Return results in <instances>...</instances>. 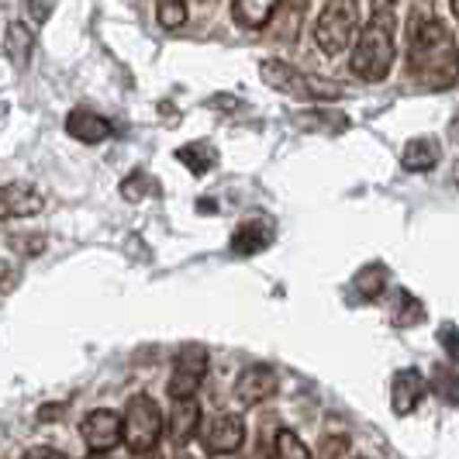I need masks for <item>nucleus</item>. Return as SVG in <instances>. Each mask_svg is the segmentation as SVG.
Here are the masks:
<instances>
[{
	"instance_id": "19",
	"label": "nucleus",
	"mask_w": 459,
	"mask_h": 459,
	"mask_svg": "<svg viewBox=\"0 0 459 459\" xmlns=\"http://www.w3.org/2000/svg\"><path fill=\"white\" fill-rule=\"evenodd\" d=\"M352 287H356L359 298L377 300L387 287H391V270H387L384 263H369V266H363L359 273L352 276Z\"/></svg>"
},
{
	"instance_id": "25",
	"label": "nucleus",
	"mask_w": 459,
	"mask_h": 459,
	"mask_svg": "<svg viewBox=\"0 0 459 459\" xmlns=\"http://www.w3.org/2000/svg\"><path fill=\"white\" fill-rule=\"evenodd\" d=\"M160 24L162 28H180L186 22V0H160Z\"/></svg>"
},
{
	"instance_id": "9",
	"label": "nucleus",
	"mask_w": 459,
	"mask_h": 459,
	"mask_svg": "<svg viewBox=\"0 0 459 459\" xmlns=\"http://www.w3.org/2000/svg\"><path fill=\"white\" fill-rule=\"evenodd\" d=\"M429 394V384H425V377L418 373L414 367H404L394 373L391 380V411L394 414H411L418 404H421V397Z\"/></svg>"
},
{
	"instance_id": "32",
	"label": "nucleus",
	"mask_w": 459,
	"mask_h": 459,
	"mask_svg": "<svg viewBox=\"0 0 459 459\" xmlns=\"http://www.w3.org/2000/svg\"><path fill=\"white\" fill-rule=\"evenodd\" d=\"M449 180H453V184H456V186H459V160H456V162H453V177H449Z\"/></svg>"
},
{
	"instance_id": "4",
	"label": "nucleus",
	"mask_w": 459,
	"mask_h": 459,
	"mask_svg": "<svg viewBox=\"0 0 459 459\" xmlns=\"http://www.w3.org/2000/svg\"><path fill=\"white\" fill-rule=\"evenodd\" d=\"M162 429H166V421H162L160 404H156L152 397H145V394H135V397L128 401L125 414H121V442H125L135 456H149V453L160 446Z\"/></svg>"
},
{
	"instance_id": "21",
	"label": "nucleus",
	"mask_w": 459,
	"mask_h": 459,
	"mask_svg": "<svg viewBox=\"0 0 459 459\" xmlns=\"http://www.w3.org/2000/svg\"><path fill=\"white\" fill-rule=\"evenodd\" d=\"M429 391L436 394L438 401H446V404H456L459 408V373L449 367H432V380H429Z\"/></svg>"
},
{
	"instance_id": "18",
	"label": "nucleus",
	"mask_w": 459,
	"mask_h": 459,
	"mask_svg": "<svg viewBox=\"0 0 459 459\" xmlns=\"http://www.w3.org/2000/svg\"><path fill=\"white\" fill-rule=\"evenodd\" d=\"M177 160L184 162L194 177H204L218 166V149L211 142H186V145L177 149Z\"/></svg>"
},
{
	"instance_id": "11",
	"label": "nucleus",
	"mask_w": 459,
	"mask_h": 459,
	"mask_svg": "<svg viewBox=\"0 0 459 459\" xmlns=\"http://www.w3.org/2000/svg\"><path fill=\"white\" fill-rule=\"evenodd\" d=\"M46 207L42 194L28 184H7L0 186V221H11V218H31Z\"/></svg>"
},
{
	"instance_id": "26",
	"label": "nucleus",
	"mask_w": 459,
	"mask_h": 459,
	"mask_svg": "<svg viewBox=\"0 0 459 459\" xmlns=\"http://www.w3.org/2000/svg\"><path fill=\"white\" fill-rule=\"evenodd\" d=\"M438 342H442V349H446V356H449L453 363H459V328L442 325V328H438Z\"/></svg>"
},
{
	"instance_id": "13",
	"label": "nucleus",
	"mask_w": 459,
	"mask_h": 459,
	"mask_svg": "<svg viewBox=\"0 0 459 459\" xmlns=\"http://www.w3.org/2000/svg\"><path fill=\"white\" fill-rule=\"evenodd\" d=\"M111 132H115L111 121L91 108H73L66 115V135L83 142V145H100L104 138H111Z\"/></svg>"
},
{
	"instance_id": "1",
	"label": "nucleus",
	"mask_w": 459,
	"mask_h": 459,
	"mask_svg": "<svg viewBox=\"0 0 459 459\" xmlns=\"http://www.w3.org/2000/svg\"><path fill=\"white\" fill-rule=\"evenodd\" d=\"M408 73L425 91H449L459 80V48L449 24L429 7L414 11L408 24Z\"/></svg>"
},
{
	"instance_id": "12",
	"label": "nucleus",
	"mask_w": 459,
	"mask_h": 459,
	"mask_svg": "<svg viewBox=\"0 0 459 459\" xmlns=\"http://www.w3.org/2000/svg\"><path fill=\"white\" fill-rule=\"evenodd\" d=\"M201 429V404L197 397H173V411H169V421H166V432H169V442L173 446H186L190 438L197 436Z\"/></svg>"
},
{
	"instance_id": "27",
	"label": "nucleus",
	"mask_w": 459,
	"mask_h": 459,
	"mask_svg": "<svg viewBox=\"0 0 459 459\" xmlns=\"http://www.w3.org/2000/svg\"><path fill=\"white\" fill-rule=\"evenodd\" d=\"M28 11H31L35 24H46L52 18V11H56V0H28Z\"/></svg>"
},
{
	"instance_id": "2",
	"label": "nucleus",
	"mask_w": 459,
	"mask_h": 459,
	"mask_svg": "<svg viewBox=\"0 0 459 459\" xmlns=\"http://www.w3.org/2000/svg\"><path fill=\"white\" fill-rule=\"evenodd\" d=\"M352 42H356L352 59H349L352 73L359 80H367V83L387 80V73L394 66V56H397V11H394L391 0L373 11V18L356 31Z\"/></svg>"
},
{
	"instance_id": "17",
	"label": "nucleus",
	"mask_w": 459,
	"mask_h": 459,
	"mask_svg": "<svg viewBox=\"0 0 459 459\" xmlns=\"http://www.w3.org/2000/svg\"><path fill=\"white\" fill-rule=\"evenodd\" d=\"M276 7H280V0H231V18L249 31H259L273 22Z\"/></svg>"
},
{
	"instance_id": "22",
	"label": "nucleus",
	"mask_w": 459,
	"mask_h": 459,
	"mask_svg": "<svg viewBox=\"0 0 459 459\" xmlns=\"http://www.w3.org/2000/svg\"><path fill=\"white\" fill-rule=\"evenodd\" d=\"M298 125L311 128V132H332V135L349 128L345 115H335V111H304V115H298Z\"/></svg>"
},
{
	"instance_id": "28",
	"label": "nucleus",
	"mask_w": 459,
	"mask_h": 459,
	"mask_svg": "<svg viewBox=\"0 0 459 459\" xmlns=\"http://www.w3.org/2000/svg\"><path fill=\"white\" fill-rule=\"evenodd\" d=\"M335 449H345V438H332L322 446V459H335Z\"/></svg>"
},
{
	"instance_id": "6",
	"label": "nucleus",
	"mask_w": 459,
	"mask_h": 459,
	"mask_svg": "<svg viewBox=\"0 0 459 459\" xmlns=\"http://www.w3.org/2000/svg\"><path fill=\"white\" fill-rule=\"evenodd\" d=\"M207 377V349L201 342L180 345L177 359H173V373H169V397H190Z\"/></svg>"
},
{
	"instance_id": "5",
	"label": "nucleus",
	"mask_w": 459,
	"mask_h": 459,
	"mask_svg": "<svg viewBox=\"0 0 459 459\" xmlns=\"http://www.w3.org/2000/svg\"><path fill=\"white\" fill-rule=\"evenodd\" d=\"M359 31V0H328L315 22V42L325 56H342Z\"/></svg>"
},
{
	"instance_id": "16",
	"label": "nucleus",
	"mask_w": 459,
	"mask_h": 459,
	"mask_svg": "<svg viewBox=\"0 0 459 459\" xmlns=\"http://www.w3.org/2000/svg\"><path fill=\"white\" fill-rule=\"evenodd\" d=\"M31 48H35V35L24 22H11L4 31V56L14 69H24L31 63Z\"/></svg>"
},
{
	"instance_id": "14",
	"label": "nucleus",
	"mask_w": 459,
	"mask_h": 459,
	"mask_svg": "<svg viewBox=\"0 0 459 459\" xmlns=\"http://www.w3.org/2000/svg\"><path fill=\"white\" fill-rule=\"evenodd\" d=\"M270 242H273V225L266 218H249V221H242L238 229L231 231L229 249L235 255H255L263 249H270Z\"/></svg>"
},
{
	"instance_id": "29",
	"label": "nucleus",
	"mask_w": 459,
	"mask_h": 459,
	"mask_svg": "<svg viewBox=\"0 0 459 459\" xmlns=\"http://www.w3.org/2000/svg\"><path fill=\"white\" fill-rule=\"evenodd\" d=\"M22 459H63V453H52V449H31V453H24Z\"/></svg>"
},
{
	"instance_id": "10",
	"label": "nucleus",
	"mask_w": 459,
	"mask_h": 459,
	"mask_svg": "<svg viewBox=\"0 0 459 459\" xmlns=\"http://www.w3.org/2000/svg\"><path fill=\"white\" fill-rule=\"evenodd\" d=\"M276 387H280V377H276L273 367H246L235 380V397L238 404H259L266 397H273Z\"/></svg>"
},
{
	"instance_id": "3",
	"label": "nucleus",
	"mask_w": 459,
	"mask_h": 459,
	"mask_svg": "<svg viewBox=\"0 0 459 459\" xmlns=\"http://www.w3.org/2000/svg\"><path fill=\"white\" fill-rule=\"evenodd\" d=\"M259 76H263V83L270 91L298 97V100H339L342 97L339 83H328L322 76H311L304 69L290 66L287 59H263L259 63Z\"/></svg>"
},
{
	"instance_id": "34",
	"label": "nucleus",
	"mask_w": 459,
	"mask_h": 459,
	"mask_svg": "<svg viewBox=\"0 0 459 459\" xmlns=\"http://www.w3.org/2000/svg\"><path fill=\"white\" fill-rule=\"evenodd\" d=\"M169 459H194V456H186V453H177V456H169Z\"/></svg>"
},
{
	"instance_id": "15",
	"label": "nucleus",
	"mask_w": 459,
	"mask_h": 459,
	"mask_svg": "<svg viewBox=\"0 0 459 459\" xmlns=\"http://www.w3.org/2000/svg\"><path fill=\"white\" fill-rule=\"evenodd\" d=\"M442 160V145H438L432 135H418L411 138L408 145H404V152H401V166L408 169V173H432Z\"/></svg>"
},
{
	"instance_id": "7",
	"label": "nucleus",
	"mask_w": 459,
	"mask_h": 459,
	"mask_svg": "<svg viewBox=\"0 0 459 459\" xmlns=\"http://www.w3.org/2000/svg\"><path fill=\"white\" fill-rule=\"evenodd\" d=\"M197 436L211 456H229V453H238L246 442V421L238 414H214L197 429Z\"/></svg>"
},
{
	"instance_id": "35",
	"label": "nucleus",
	"mask_w": 459,
	"mask_h": 459,
	"mask_svg": "<svg viewBox=\"0 0 459 459\" xmlns=\"http://www.w3.org/2000/svg\"><path fill=\"white\" fill-rule=\"evenodd\" d=\"M87 459H108L104 453H93V456H87Z\"/></svg>"
},
{
	"instance_id": "23",
	"label": "nucleus",
	"mask_w": 459,
	"mask_h": 459,
	"mask_svg": "<svg viewBox=\"0 0 459 459\" xmlns=\"http://www.w3.org/2000/svg\"><path fill=\"white\" fill-rule=\"evenodd\" d=\"M149 194H160V186H156V180H152L145 169H135V173L121 184V197H125V201H132V204L145 201Z\"/></svg>"
},
{
	"instance_id": "30",
	"label": "nucleus",
	"mask_w": 459,
	"mask_h": 459,
	"mask_svg": "<svg viewBox=\"0 0 459 459\" xmlns=\"http://www.w3.org/2000/svg\"><path fill=\"white\" fill-rule=\"evenodd\" d=\"M242 459H273V453H266L263 446H255L253 453H246V456H242Z\"/></svg>"
},
{
	"instance_id": "24",
	"label": "nucleus",
	"mask_w": 459,
	"mask_h": 459,
	"mask_svg": "<svg viewBox=\"0 0 459 459\" xmlns=\"http://www.w3.org/2000/svg\"><path fill=\"white\" fill-rule=\"evenodd\" d=\"M276 459H311V449L300 442L298 432L280 429L276 432Z\"/></svg>"
},
{
	"instance_id": "8",
	"label": "nucleus",
	"mask_w": 459,
	"mask_h": 459,
	"mask_svg": "<svg viewBox=\"0 0 459 459\" xmlns=\"http://www.w3.org/2000/svg\"><path fill=\"white\" fill-rule=\"evenodd\" d=\"M80 436H83L91 453H111L121 442V414L111 411V408H97L83 418Z\"/></svg>"
},
{
	"instance_id": "33",
	"label": "nucleus",
	"mask_w": 459,
	"mask_h": 459,
	"mask_svg": "<svg viewBox=\"0 0 459 459\" xmlns=\"http://www.w3.org/2000/svg\"><path fill=\"white\" fill-rule=\"evenodd\" d=\"M453 4V18H456V24H459V0H449Z\"/></svg>"
},
{
	"instance_id": "20",
	"label": "nucleus",
	"mask_w": 459,
	"mask_h": 459,
	"mask_svg": "<svg viewBox=\"0 0 459 459\" xmlns=\"http://www.w3.org/2000/svg\"><path fill=\"white\" fill-rule=\"evenodd\" d=\"M425 318V304L414 298L408 287H397V304H394V325L397 328H414Z\"/></svg>"
},
{
	"instance_id": "31",
	"label": "nucleus",
	"mask_w": 459,
	"mask_h": 459,
	"mask_svg": "<svg viewBox=\"0 0 459 459\" xmlns=\"http://www.w3.org/2000/svg\"><path fill=\"white\" fill-rule=\"evenodd\" d=\"M449 138H453V142H459V115L449 121Z\"/></svg>"
}]
</instances>
